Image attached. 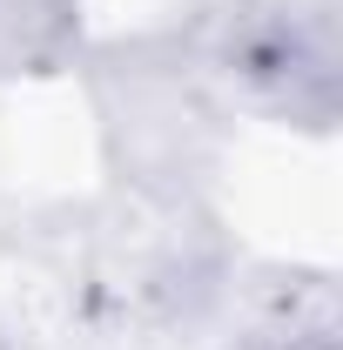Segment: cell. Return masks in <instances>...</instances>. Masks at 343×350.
I'll list each match as a JSON object with an SVG mask.
<instances>
[{"instance_id":"cell-1","label":"cell","mask_w":343,"mask_h":350,"mask_svg":"<svg viewBox=\"0 0 343 350\" xmlns=\"http://www.w3.org/2000/svg\"><path fill=\"white\" fill-rule=\"evenodd\" d=\"M61 0H0V68L14 61H41L61 41Z\"/></svg>"}]
</instances>
